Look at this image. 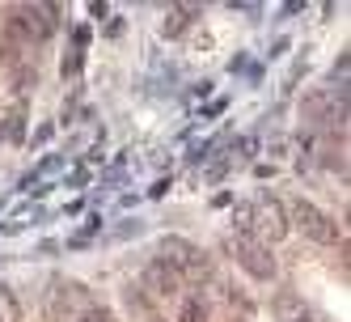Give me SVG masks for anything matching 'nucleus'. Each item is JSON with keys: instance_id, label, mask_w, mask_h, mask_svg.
<instances>
[{"instance_id": "obj_1", "label": "nucleus", "mask_w": 351, "mask_h": 322, "mask_svg": "<svg viewBox=\"0 0 351 322\" xmlns=\"http://www.w3.org/2000/svg\"><path fill=\"white\" fill-rule=\"evenodd\" d=\"M288 225H296L300 233H305L309 242H317V246H335L339 242V225L330 216H326L317 204H309L305 195L300 200H292V208H288Z\"/></svg>"}, {"instance_id": "obj_2", "label": "nucleus", "mask_w": 351, "mask_h": 322, "mask_svg": "<svg viewBox=\"0 0 351 322\" xmlns=\"http://www.w3.org/2000/svg\"><path fill=\"white\" fill-rule=\"evenodd\" d=\"M288 208L275 200V195H263L258 204H250V238L258 233V242H284L288 238Z\"/></svg>"}, {"instance_id": "obj_3", "label": "nucleus", "mask_w": 351, "mask_h": 322, "mask_svg": "<svg viewBox=\"0 0 351 322\" xmlns=\"http://www.w3.org/2000/svg\"><path fill=\"white\" fill-rule=\"evenodd\" d=\"M157 255H161V263L165 267H173L178 276L186 280H204L208 276V255L199 251V246H191V242H182V238H161L157 242Z\"/></svg>"}, {"instance_id": "obj_4", "label": "nucleus", "mask_w": 351, "mask_h": 322, "mask_svg": "<svg viewBox=\"0 0 351 322\" xmlns=\"http://www.w3.org/2000/svg\"><path fill=\"white\" fill-rule=\"evenodd\" d=\"M47 306H51V318L56 322H77L93 301H89V292L77 280H56L51 292H47Z\"/></svg>"}, {"instance_id": "obj_5", "label": "nucleus", "mask_w": 351, "mask_h": 322, "mask_svg": "<svg viewBox=\"0 0 351 322\" xmlns=\"http://www.w3.org/2000/svg\"><path fill=\"white\" fill-rule=\"evenodd\" d=\"M229 251L237 255V263L250 271L254 280H271L275 276V259H271V246H263L258 238H250V233H233L229 242Z\"/></svg>"}, {"instance_id": "obj_6", "label": "nucleus", "mask_w": 351, "mask_h": 322, "mask_svg": "<svg viewBox=\"0 0 351 322\" xmlns=\"http://www.w3.org/2000/svg\"><path fill=\"white\" fill-rule=\"evenodd\" d=\"M140 288L153 292V297H178L182 292V276L173 267H165L161 259H148L144 271H140Z\"/></svg>"}, {"instance_id": "obj_7", "label": "nucleus", "mask_w": 351, "mask_h": 322, "mask_svg": "<svg viewBox=\"0 0 351 322\" xmlns=\"http://www.w3.org/2000/svg\"><path fill=\"white\" fill-rule=\"evenodd\" d=\"M47 17H56L51 5L17 9V13H13V30H17V34H26V38H47V34H51V21H47Z\"/></svg>"}, {"instance_id": "obj_8", "label": "nucleus", "mask_w": 351, "mask_h": 322, "mask_svg": "<svg viewBox=\"0 0 351 322\" xmlns=\"http://www.w3.org/2000/svg\"><path fill=\"white\" fill-rule=\"evenodd\" d=\"M271 314H275V322H313L305 297H296V292H275Z\"/></svg>"}, {"instance_id": "obj_9", "label": "nucleus", "mask_w": 351, "mask_h": 322, "mask_svg": "<svg viewBox=\"0 0 351 322\" xmlns=\"http://www.w3.org/2000/svg\"><path fill=\"white\" fill-rule=\"evenodd\" d=\"M195 13H199L195 5H173V9L165 13V21H161V34H165V38H182L186 26H191L186 17H195Z\"/></svg>"}, {"instance_id": "obj_10", "label": "nucleus", "mask_w": 351, "mask_h": 322, "mask_svg": "<svg viewBox=\"0 0 351 322\" xmlns=\"http://www.w3.org/2000/svg\"><path fill=\"white\" fill-rule=\"evenodd\" d=\"M0 322H21V301L9 284H0Z\"/></svg>"}, {"instance_id": "obj_11", "label": "nucleus", "mask_w": 351, "mask_h": 322, "mask_svg": "<svg viewBox=\"0 0 351 322\" xmlns=\"http://www.w3.org/2000/svg\"><path fill=\"white\" fill-rule=\"evenodd\" d=\"M204 318H208V306L199 301V297H186L178 306V322H204Z\"/></svg>"}, {"instance_id": "obj_12", "label": "nucleus", "mask_w": 351, "mask_h": 322, "mask_svg": "<svg viewBox=\"0 0 351 322\" xmlns=\"http://www.w3.org/2000/svg\"><path fill=\"white\" fill-rule=\"evenodd\" d=\"M77 322H106V310H102V306H89Z\"/></svg>"}, {"instance_id": "obj_13", "label": "nucleus", "mask_w": 351, "mask_h": 322, "mask_svg": "<svg viewBox=\"0 0 351 322\" xmlns=\"http://www.w3.org/2000/svg\"><path fill=\"white\" fill-rule=\"evenodd\" d=\"M106 322H114V318H106Z\"/></svg>"}]
</instances>
